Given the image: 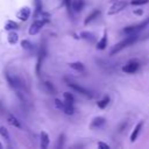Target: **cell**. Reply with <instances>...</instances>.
<instances>
[{
  "label": "cell",
  "instance_id": "obj_11",
  "mask_svg": "<svg viewBox=\"0 0 149 149\" xmlns=\"http://www.w3.org/2000/svg\"><path fill=\"white\" fill-rule=\"evenodd\" d=\"M105 122H106V119H105L104 116H95V118L91 121L90 128H91V129H98V128H100Z\"/></svg>",
  "mask_w": 149,
  "mask_h": 149
},
{
  "label": "cell",
  "instance_id": "obj_30",
  "mask_svg": "<svg viewBox=\"0 0 149 149\" xmlns=\"http://www.w3.org/2000/svg\"><path fill=\"white\" fill-rule=\"evenodd\" d=\"M98 148H101V149H109V144L107 143H104V142H98Z\"/></svg>",
  "mask_w": 149,
  "mask_h": 149
},
{
  "label": "cell",
  "instance_id": "obj_10",
  "mask_svg": "<svg viewBox=\"0 0 149 149\" xmlns=\"http://www.w3.org/2000/svg\"><path fill=\"white\" fill-rule=\"evenodd\" d=\"M44 56H45V47H44V45H42V48L40 49L38 56H37V62H36V73H37V74H40L41 65H42V62H43Z\"/></svg>",
  "mask_w": 149,
  "mask_h": 149
},
{
  "label": "cell",
  "instance_id": "obj_23",
  "mask_svg": "<svg viewBox=\"0 0 149 149\" xmlns=\"http://www.w3.org/2000/svg\"><path fill=\"white\" fill-rule=\"evenodd\" d=\"M80 38L88 41V42H93L94 41V35L91 31H81L80 33Z\"/></svg>",
  "mask_w": 149,
  "mask_h": 149
},
{
  "label": "cell",
  "instance_id": "obj_28",
  "mask_svg": "<svg viewBox=\"0 0 149 149\" xmlns=\"http://www.w3.org/2000/svg\"><path fill=\"white\" fill-rule=\"evenodd\" d=\"M44 86L47 87V91H48L49 93H51V94H54V93H55V88H54V86H52V84H51V83L45 81V83H44Z\"/></svg>",
  "mask_w": 149,
  "mask_h": 149
},
{
  "label": "cell",
  "instance_id": "obj_8",
  "mask_svg": "<svg viewBox=\"0 0 149 149\" xmlns=\"http://www.w3.org/2000/svg\"><path fill=\"white\" fill-rule=\"evenodd\" d=\"M30 13H31L30 7L24 6V7H22V8H20V9L17 10L16 17H17L19 20H21V21H27V20L29 19V16H30Z\"/></svg>",
  "mask_w": 149,
  "mask_h": 149
},
{
  "label": "cell",
  "instance_id": "obj_6",
  "mask_svg": "<svg viewBox=\"0 0 149 149\" xmlns=\"http://www.w3.org/2000/svg\"><path fill=\"white\" fill-rule=\"evenodd\" d=\"M140 68V63L137 59H130L126 65L122 66V71L126 73H135Z\"/></svg>",
  "mask_w": 149,
  "mask_h": 149
},
{
  "label": "cell",
  "instance_id": "obj_3",
  "mask_svg": "<svg viewBox=\"0 0 149 149\" xmlns=\"http://www.w3.org/2000/svg\"><path fill=\"white\" fill-rule=\"evenodd\" d=\"M149 24V16L144 20V21H142V22H140V23H137V24H133V26H128V27H125L123 29H122V33L123 34H126V35H129V34H135V33H139L140 30H142V29H144Z\"/></svg>",
  "mask_w": 149,
  "mask_h": 149
},
{
  "label": "cell",
  "instance_id": "obj_19",
  "mask_svg": "<svg viewBox=\"0 0 149 149\" xmlns=\"http://www.w3.org/2000/svg\"><path fill=\"white\" fill-rule=\"evenodd\" d=\"M109 101H111V98H109L108 95H104V97H102L100 100H98V102H97V106H98L100 109H105V108L108 106Z\"/></svg>",
  "mask_w": 149,
  "mask_h": 149
},
{
  "label": "cell",
  "instance_id": "obj_21",
  "mask_svg": "<svg viewBox=\"0 0 149 149\" xmlns=\"http://www.w3.org/2000/svg\"><path fill=\"white\" fill-rule=\"evenodd\" d=\"M17 28H19V24H17L16 22L12 21V20H7V21L5 22V29L8 30V31H10V30H16Z\"/></svg>",
  "mask_w": 149,
  "mask_h": 149
},
{
  "label": "cell",
  "instance_id": "obj_26",
  "mask_svg": "<svg viewBox=\"0 0 149 149\" xmlns=\"http://www.w3.org/2000/svg\"><path fill=\"white\" fill-rule=\"evenodd\" d=\"M0 135H1L7 142H9V133H8V130H7L3 126L0 127Z\"/></svg>",
  "mask_w": 149,
  "mask_h": 149
},
{
  "label": "cell",
  "instance_id": "obj_12",
  "mask_svg": "<svg viewBox=\"0 0 149 149\" xmlns=\"http://www.w3.org/2000/svg\"><path fill=\"white\" fill-rule=\"evenodd\" d=\"M99 15H100V10H99V9H94V10H92V12L86 16V19L84 20V26H87L88 23L93 22L95 19H98Z\"/></svg>",
  "mask_w": 149,
  "mask_h": 149
},
{
  "label": "cell",
  "instance_id": "obj_4",
  "mask_svg": "<svg viewBox=\"0 0 149 149\" xmlns=\"http://www.w3.org/2000/svg\"><path fill=\"white\" fill-rule=\"evenodd\" d=\"M113 3H112V6H111V8L108 9V12H107V14L108 15H114V14H116V13H120L122 9H125L126 7H127V1L126 0H113L112 1Z\"/></svg>",
  "mask_w": 149,
  "mask_h": 149
},
{
  "label": "cell",
  "instance_id": "obj_24",
  "mask_svg": "<svg viewBox=\"0 0 149 149\" xmlns=\"http://www.w3.org/2000/svg\"><path fill=\"white\" fill-rule=\"evenodd\" d=\"M21 47H22V49H24V50H27V51H33V49H34L33 43H31L30 41H28V40L21 41Z\"/></svg>",
  "mask_w": 149,
  "mask_h": 149
},
{
  "label": "cell",
  "instance_id": "obj_2",
  "mask_svg": "<svg viewBox=\"0 0 149 149\" xmlns=\"http://www.w3.org/2000/svg\"><path fill=\"white\" fill-rule=\"evenodd\" d=\"M48 21H49L48 17H41V19H36L35 21H33V23L29 26V29H28L29 35H36V34H38Z\"/></svg>",
  "mask_w": 149,
  "mask_h": 149
},
{
  "label": "cell",
  "instance_id": "obj_29",
  "mask_svg": "<svg viewBox=\"0 0 149 149\" xmlns=\"http://www.w3.org/2000/svg\"><path fill=\"white\" fill-rule=\"evenodd\" d=\"M64 139H65V135H64V134H61L59 137H58L57 148H62V147H63V144H64Z\"/></svg>",
  "mask_w": 149,
  "mask_h": 149
},
{
  "label": "cell",
  "instance_id": "obj_27",
  "mask_svg": "<svg viewBox=\"0 0 149 149\" xmlns=\"http://www.w3.org/2000/svg\"><path fill=\"white\" fill-rule=\"evenodd\" d=\"M146 3H149V0H132L130 1V5H134V6H141Z\"/></svg>",
  "mask_w": 149,
  "mask_h": 149
},
{
  "label": "cell",
  "instance_id": "obj_20",
  "mask_svg": "<svg viewBox=\"0 0 149 149\" xmlns=\"http://www.w3.org/2000/svg\"><path fill=\"white\" fill-rule=\"evenodd\" d=\"M69 66L72 70L77 71V72H84L85 71V66H84V64L81 62H72V63L69 64Z\"/></svg>",
  "mask_w": 149,
  "mask_h": 149
},
{
  "label": "cell",
  "instance_id": "obj_1",
  "mask_svg": "<svg viewBox=\"0 0 149 149\" xmlns=\"http://www.w3.org/2000/svg\"><path fill=\"white\" fill-rule=\"evenodd\" d=\"M137 38H139V36H137V33L127 35V37H125L122 41H120L119 43H116V44L113 47V49L111 50V55H115L116 52L121 51L122 49H125V48H127V47L132 45L133 43H135V42L137 41Z\"/></svg>",
  "mask_w": 149,
  "mask_h": 149
},
{
  "label": "cell",
  "instance_id": "obj_32",
  "mask_svg": "<svg viewBox=\"0 0 149 149\" xmlns=\"http://www.w3.org/2000/svg\"><path fill=\"white\" fill-rule=\"evenodd\" d=\"M2 148H3V147H2V144L0 143V149H2Z\"/></svg>",
  "mask_w": 149,
  "mask_h": 149
},
{
  "label": "cell",
  "instance_id": "obj_5",
  "mask_svg": "<svg viewBox=\"0 0 149 149\" xmlns=\"http://www.w3.org/2000/svg\"><path fill=\"white\" fill-rule=\"evenodd\" d=\"M68 86L71 87L77 93H79V94H81V95H84L86 98H92L91 91L87 90V88H85V87H83V86H80L79 84H76V83H72V81H68Z\"/></svg>",
  "mask_w": 149,
  "mask_h": 149
},
{
  "label": "cell",
  "instance_id": "obj_25",
  "mask_svg": "<svg viewBox=\"0 0 149 149\" xmlns=\"http://www.w3.org/2000/svg\"><path fill=\"white\" fill-rule=\"evenodd\" d=\"M63 99H64V101L68 102V104H71V105L74 104V97H73L70 92H64V93H63Z\"/></svg>",
  "mask_w": 149,
  "mask_h": 149
},
{
  "label": "cell",
  "instance_id": "obj_9",
  "mask_svg": "<svg viewBox=\"0 0 149 149\" xmlns=\"http://www.w3.org/2000/svg\"><path fill=\"white\" fill-rule=\"evenodd\" d=\"M142 126H143V121H139L135 125V127H134V129H133V132L130 134V137H129V140H130L132 143L136 141V139H137V136H139V134H140V132L142 129Z\"/></svg>",
  "mask_w": 149,
  "mask_h": 149
},
{
  "label": "cell",
  "instance_id": "obj_13",
  "mask_svg": "<svg viewBox=\"0 0 149 149\" xmlns=\"http://www.w3.org/2000/svg\"><path fill=\"white\" fill-rule=\"evenodd\" d=\"M49 142H50L49 135L45 132H41V134H40V146H41V148L47 149L48 146H49Z\"/></svg>",
  "mask_w": 149,
  "mask_h": 149
},
{
  "label": "cell",
  "instance_id": "obj_16",
  "mask_svg": "<svg viewBox=\"0 0 149 149\" xmlns=\"http://www.w3.org/2000/svg\"><path fill=\"white\" fill-rule=\"evenodd\" d=\"M43 15V6H42V0H35V12H34V17L38 19V16Z\"/></svg>",
  "mask_w": 149,
  "mask_h": 149
},
{
  "label": "cell",
  "instance_id": "obj_14",
  "mask_svg": "<svg viewBox=\"0 0 149 149\" xmlns=\"http://www.w3.org/2000/svg\"><path fill=\"white\" fill-rule=\"evenodd\" d=\"M106 47H107V31L104 30V34H102L101 38H100V40L98 41V43H97V49L104 50V49H106Z\"/></svg>",
  "mask_w": 149,
  "mask_h": 149
},
{
  "label": "cell",
  "instance_id": "obj_22",
  "mask_svg": "<svg viewBox=\"0 0 149 149\" xmlns=\"http://www.w3.org/2000/svg\"><path fill=\"white\" fill-rule=\"evenodd\" d=\"M62 111H63L66 115H72V114L74 113V107H73V105L68 104V102H65V101H64V106H63Z\"/></svg>",
  "mask_w": 149,
  "mask_h": 149
},
{
  "label": "cell",
  "instance_id": "obj_17",
  "mask_svg": "<svg viewBox=\"0 0 149 149\" xmlns=\"http://www.w3.org/2000/svg\"><path fill=\"white\" fill-rule=\"evenodd\" d=\"M84 6H85V1L84 0H73L72 1V9L76 13L81 12L83 8H84Z\"/></svg>",
  "mask_w": 149,
  "mask_h": 149
},
{
  "label": "cell",
  "instance_id": "obj_15",
  "mask_svg": "<svg viewBox=\"0 0 149 149\" xmlns=\"http://www.w3.org/2000/svg\"><path fill=\"white\" fill-rule=\"evenodd\" d=\"M7 122L13 126V127H16V128H21V122L20 120L14 115V114H8L7 115Z\"/></svg>",
  "mask_w": 149,
  "mask_h": 149
},
{
  "label": "cell",
  "instance_id": "obj_7",
  "mask_svg": "<svg viewBox=\"0 0 149 149\" xmlns=\"http://www.w3.org/2000/svg\"><path fill=\"white\" fill-rule=\"evenodd\" d=\"M5 77H6V80H7L8 85H9L13 90H15V91L19 92V88L21 87V83H20L19 78H16L15 76H12V74H9V73H6Z\"/></svg>",
  "mask_w": 149,
  "mask_h": 149
},
{
  "label": "cell",
  "instance_id": "obj_31",
  "mask_svg": "<svg viewBox=\"0 0 149 149\" xmlns=\"http://www.w3.org/2000/svg\"><path fill=\"white\" fill-rule=\"evenodd\" d=\"M134 14H135V15H142V14H143V10H142V9H135V10H134Z\"/></svg>",
  "mask_w": 149,
  "mask_h": 149
},
{
  "label": "cell",
  "instance_id": "obj_18",
  "mask_svg": "<svg viewBox=\"0 0 149 149\" xmlns=\"http://www.w3.org/2000/svg\"><path fill=\"white\" fill-rule=\"evenodd\" d=\"M7 41H8V43H9V44L14 45V44H15V43H17V41H19V35H17L14 30H10V31H8Z\"/></svg>",
  "mask_w": 149,
  "mask_h": 149
}]
</instances>
